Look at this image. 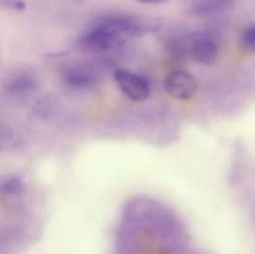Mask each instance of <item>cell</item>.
Returning a JSON list of instances; mask_svg holds the SVG:
<instances>
[{
    "label": "cell",
    "mask_w": 255,
    "mask_h": 254,
    "mask_svg": "<svg viewBox=\"0 0 255 254\" xmlns=\"http://www.w3.org/2000/svg\"><path fill=\"white\" fill-rule=\"evenodd\" d=\"M114 79L117 86L120 87L124 95L129 100L136 102L146 101L149 97V85L143 77L133 74L125 69H117L114 74Z\"/></svg>",
    "instance_id": "1"
},
{
    "label": "cell",
    "mask_w": 255,
    "mask_h": 254,
    "mask_svg": "<svg viewBox=\"0 0 255 254\" xmlns=\"http://www.w3.org/2000/svg\"><path fill=\"white\" fill-rule=\"evenodd\" d=\"M163 87L169 96L177 100H191L198 89L196 77L182 70L169 72L163 81Z\"/></svg>",
    "instance_id": "2"
},
{
    "label": "cell",
    "mask_w": 255,
    "mask_h": 254,
    "mask_svg": "<svg viewBox=\"0 0 255 254\" xmlns=\"http://www.w3.org/2000/svg\"><path fill=\"white\" fill-rule=\"evenodd\" d=\"M62 81L69 89L86 90L96 85L97 77L89 67L70 66L62 74Z\"/></svg>",
    "instance_id": "3"
},
{
    "label": "cell",
    "mask_w": 255,
    "mask_h": 254,
    "mask_svg": "<svg viewBox=\"0 0 255 254\" xmlns=\"http://www.w3.org/2000/svg\"><path fill=\"white\" fill-rule=\"evenodd\" d=\"M191 51L193 59L203 65L214 64L217 56H218V46L216 45V42L209 39L208 36H202V35L193 40Z\"/></svg>",
    "instance_id": "4"
},
{
    "label": "cell",
    "mask_w": 255,
    "mask_h": 254,
    "mask_svg": "<svg viewBox=\"0 0 255 254\" xmlns=\"http://www.w3.org/2000/svg\"><path fill=\"white\" fill-rule=\"evenodd\" d=\"M234 0H191L189 11L197 16H209L232 9Z\"/></svg>",
    "instance_id": "5"
},
{
    "label": "cell",
    "mask_w": 255,
    "mask_h": 254,
    "mask_svg": "<svg viewBox=\"0 0 255 254\" xmlns=\"http://www.w3.org/2000/svg\"><path fill=\"white\" fill-rule=\"evenodd\" d=\"M35 87H36V81L34 80V77L26 74H19L11 77L6 85L7 91L12 95H17V96L29 94L32 90H35Z\"/></svg>",
    "instance_id": "6"
},
{
    "label": "cell",
    "mask_w": 255,
    "mask_h": 254,
    "mask_svg": "<svg viewBox=\"0 0 255 254\" xmlns=\"http://www.w3.org/2000/svg\"><path fill=\"white\" fill-rule=\"evenodd\" d=\"M25 191V186L19 177H2L0 181V192L6 196H19Z\"/></svg>",
    "instance_id": "7"
},
{
    "label": "cell",
    "mask_w": 255,
    "mask_h": 254,
    "mask_svg": "<svg viewBox=\"0 0 255 254\" xmlns=\"http://www.w3.org/2000/svg\"><path fill=\"white\" fill-rule=\"evenodd\" d=\"M242 44L249 51H255V26H249L242 34Z\"/></svg>",
    "instance_id": "8"
},
{
    "label": "cell",
    "mask_w": 255,
    "mask_h": 254,
    "mask_svg": "<svg viewBox=\"0 0 255 254\" xmlns=\"http://www.w3.org/2000/svg\"><path fill=\"white\" fill-rule=\"evenodd\" d=\"M1 5L6 9H12V10H25L26 4H25L24 0H1Z\"/></svg>",
    "instance_id": "9"
},
{
    "label": "cell",
    "mask_w": 255,
    "mask_h": 254,
    "mask_svg": "<svg viewBox=\"0 0 255 254\" xmlns=\"http://www.w3.org/2000/svg\"><path fill=\"white\" fill-rule=\"evenodd\" d=\"M138 2H141V4H147V5H158V4H162V2H164L166 0H137Z\"/></svg>",
    "instance_id": "10"
}]
</instances>
